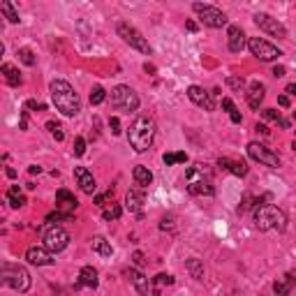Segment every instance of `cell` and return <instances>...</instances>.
<instances>
[{
	"instance_id": "obj_53",
	"label": "cell",
	"mask_w": 296,
	"mask_h": 296,
	"mask_svg": "<svg viewBox=\"0 0 296 296\" xmlns=\"http://www.w3.org/2000/svg\"><path fill=\"white\" fill-rule=\"evenodd\" d=\"M0 28H3V21H0Z\"/></svg>"
},
{
	"instance_id": "obj_39",
	"label": "cell",
	"mask_w": 296,
	"mask_h": 296,
	"mask_svg": "<svg viewBox=\"0 0 296 296\" xmlns=\"http://www.w3.org/2000/svg\"><path fill=\"white\" fill-rule=\"evenodd\" d=\"M72 215L70 213H63V211H56V213H49L46 215V222H58V220H70Z\"/></svg>"
},
{
	"instance_id": "obj_1",
	"label": "cell",
	"mask_w": 296,
	"mask_h": 296,
	"mask_svg": "<svg viewBox=\"0 0 296 296\" xmlns=\"http://www.w3.org/2000/svg\"><path fill=\"white\" fill-rule=\"evenodd\" d=\"M51 100H54L56 109L61 111L63 116H77L81 111V100L74 93V88L63 79H56L51 83Z\"/></svg>"
},
{
	"instance_id": "obj_48",
	"label": "cell",
	"mask_w": 296,
	"mask_h": 296,
	"mask_svg": "<svg viewBox=\"0 0 296 296\" xmlns=\"http://www.w3.org/2000/svg\"><path fill=\"white\" fill-rule=\"evenodd\" d=\"M28 171H30V174H42V167H37V165H30V167H28Z\"/></svg>"
},
{
	"instance_id": "obj_13",
	"label": "cell",
	"mask_w": 296,
	"mask_h": 296,
	"mask_svg": "<svg viewBox=\"0 0 296 296\" xmlns=\"http://www.w3.org/2000/svg\"><path fill=\"white\" fill-rule=\"evenodd\" d=\"M187 97H190L197 107H202V109H206V111H213L215 109L213 100H211V93H206L202 86H190V88H187Z\"/></svg>"
},
{
	"instance_id": "obj_2",
	"label": "cell",
	"mask_w": 296,
	"mask_h": 296,
	"mask_svg": "<svg viewBox=\"0 0 296 296\" xmlns=\"http://www.w3.org/2000/svg\"><path fill=\"white\" fill-rule=\"evenodd\" d=\"M153 139H155V121L151 116H139L137 121L130 125V130H127V141L137 153L148 151Z\"/></svg>"
},
{
	"instance_id": "obj_40",
	"label": "cell",
	"mask_w": 296,
	"mask_h": 296,
	"mask_svg": "<svg viewBox=\"0 0 296 296\" xmlns=\"http://www.w3.org/2000/svg\"><path fill=\"white\" fill-rule=\"evenodd\" d=\"M83 153H86V139L79 137L77 141H74V155H77V158H81Z\"/></svg>"
},
{
	"instance_id": "obj_49",
	"label": "cell",
	"mask_w": 296,
	"mask_h": 296,
	"mask_svg": "<svg viewBox=\"0 0 296 296\" xmlns=\"http://www.w3.org/2000/svg\"><path fill=\"white\" fill-rule=\"evenodd\" d=\"M5 174H7V178H17V169H12V167H7Z\"/></svg>"
},
{
	"instance_id": "obj_41",
	"label": "cell",
	"mask_w": 296,
	"mask_h": 296,
	"mask_svg": "<svg viewBox=\"0 0 296 296\" xmlns=\"http://www.w3.org/2000/svg\"><path fill=\"white\" fill-rule=\"evenodd\" d=\"M109 199H114V190H107L105 194H100V197H95V204H97V206H105V204L109 202Z\"/></svg>"
},
{
	"instance_id": "obj_28",
	"label": "cell",
	"mask_w": 296,
	"mask_h": 296,
	"mask_svg": "<svg viewBox=\"0 0 296 296\" xmlns=\"http://www.w3.org/2000/svg\"><path fill=\"white\" fill-rule=\"evenodd\" d=\"M169 285H174V275H169V273H160V275H155L153 278V294L158 296L160 294V289L162 287H169Z\"/></svg>"
},
{
	"instance_id": "obj_52",
	"label": "cell",
	"mask_w": 296,
	"mask_h": 296,
	"mask_svg": "<svg viewBox=\"0 0 296 296\" xmlns=\"http://www.w3.org/2000/svg\"><path fill=\"white\" fill-rule=\"evenodd\" d=\"M5 54V46H3V42H0V56Z\"/></svg>"
},
{
	"instance_id": "obj_45",
	"label": "cell",
	"mask_w": 296,
	"mask_h": 296,
	"mask_svg": "<svg viewBox=\"0 0 296 296\" xmlns=\"http://www.w3.org/2000/svg\"><path fill=\"white\" fill-rule=\"evenodd\" d=\"M273 77H285V67L275 65V67H273Z\"/></svg>"
},
{
	"instance_id": "obj_17",
	"label": "cell",
	"mask_w": 296,
	"mask_h": 296,
	"mask_svg": "<svg viewBox=\"0 0 296 296\" xmlns=\"http://www.w3.org/2000/svg\"><path fill=\"white\" fill-rule=\"evenodd\" d=\"M125 278L130 280L132 285H134V289H137L139 294H148V289H151V280H148L139 269H127L125 271Z\"/></svg>"
},
{
	"instance_id": "obj_21",
	"label": "cell",
	"mask_w": 296,
	"mask_h": 296,
	"mask_svg": "<svg viewBox=\"0 0 296 296\" xmlns=\"http://www.w3.org/2000/svg\"><path fill=\"white\" fill-rule=\"evenodd\" d=\"M0 74H3V79H5L7 83H10L12 88H17V86H21V72L17 70V67L12 65V63H5V65H0Z\"/></svg>"
},
{
	"instance_id": "obj_3",
	"label": "cell",
	"mask_w": 296,
	"mask_h": 296,
	"mask_svg": "<svg viewBox=\"0 0 296 296\" xmlns=\"http://www.w3.org/2000/svg\"><path fill=\"white\" fill-rule=\"evenodd\" d=\"M0 285L10 287V289L19 291V294H26L30 289V285H33V280H30V273L19 264L0 262Z\"/></svg>"
},
{
	"instance_id": "obj_34",
	"label": "cell",
	"mask_w": 296,
	"mask_h": 296,
	"mask_svg": "<svg viewBox=\"0 0 296 296\" xmlns=\"http://www.w3.org/2000/svg\"><path fill=\"white\" fill-rule=\"evenodd\" d=\"M17 56H19V61H21L23 65H28V67H33L35 63H37V58H35V54L30 49H19Z\"/></svg>"
},
{
	"instance_id": "obj_50",
	"label": "cell",
	"mask_w": 296,
	"mask_h": 296,
	"mask_svg": "<svg viewBox=\"0 0 296 296\" xmlns=\"http://www.w3.org/2000/svg\"><path fill=\"white\" fill-rule=\"evenodd\" d=\"M185 26H187V30H190V33H194V30H197V23H194V21H187Z\"/></svg>"
},
{
	"instance_id": "obj_14",
	"label": "cell",
	"mask_w": 296,
	"mask_h": 296,
	"mask_svg": "<svg viewBox=\"0 0 296 296\" xmlns=\"http://www.w3.org/2000/svg\"><path fill=\"white\" fill-rule=\"evenodd\" d=\"M26 259L30 264H35V266H49V264H54V257H51V253L46 250V248H28L26 250Z\"/></svg>"
},
{
	"instance_id": "obj_51",
	"label": "cell",
	"mask_w": 296,
	"mask_h": 296,
	"mask_svg": "<svg viewBox=\"0 0 296 296\" xmlns=\"http://www.w3.org/2000/svg\"><path fill=\"white\" fill-rule=\"evenodd\" d=\"M294 90H296V86H294V83H289V86H287V93L294 95Z\"/></svg>"
},
{
	"instance_id": "obj_31",
	"label": "cell",
	"mask_w": 296,
	"mask_h": 296,
	"mask_svg": "<svg viewBox=\"0 0 296 296\" xmlns=\"http://www.w3.org/2000/svg\"><path fill=\"white\" fill-rule=\"evenodd\" d=\"M262 116L264 118H266V121H273V123H278L280 127H289V121H285V118H282V116H280V111H275V109H264L262 111Z\"/></svg>"
},
{
	"instance_id": "obj_23",
	"label": "cell",
	"mask_w": 296,
	"mask_h": 296,
	"mask_svg": "<svg viewBox=\"0 0 296 296\" xmlns=\"http://www.w3.org/2000/svg\"><path fill=\"white\" fill-rule=\"evenodd\" d=\"M132 176H134V183H137V187H141V190H146V187L153 183V174H151V169H148V167H143V165L134 167Z\"/></svg>"
},
{
	"instance_id": "obj_44",
	"label": "cell",
	"mask_w": 296,
	"mask_h": 296,
	"mask_svg": "<svg viewBox=\"0 0 296 296\" xmlns=\"http://www.w3.org/2000/svg\"><path fill=\"white\" fill-rule=\"evenodd\" d=\"M132 262L137 264V266H146V259H143L141 253H134V255H132Z\"/></svg>"
},
{
	"instance_id": "obj_4",
	"label": "cell",
	"mask_w": 296,
	"mask_h": 296,
	"mask_svg": "<svg viewBox=\"0 0 296 296\" xmlns=\"http://www.w3.org/2000/svg\"><path fill=\"white\" fill-rule=\"evenodd\" d=\"M187 178V192L190 194H206V197H213L215 187L211 181V171L206 169V165H192L185 171Z\"/></svg>"
},
{
	"instance_id": "obj_20",
	"label": "cell",
	"mask_w": 296,
	"mask_h": 296,
	"mask_svg": "<svg viewBox=\"0 0 296 296\" xmlns=\"http://www.w3.org/2000/svg\"><path fill=\"white\" fill-rule=\"evenodd\" d=\"M218 167H222L225 171H231L234 176H245L248 174V165L245 162H238V160H229V158H220L218 160Z\"/></svg>"
},
{
	"instance_id": "obj_36",
	"label": "cell",
	"mask_w": 296,
	"mask_h": 296,
	"mask_svg": "<svg viewBox=\"0 0 296 296\" xmlns=\"http://www.w3.org/2000/svg\"><path fill=\"white\" fill-rule=\"evenodd\" d=\"M107 97V90L102 86H95L93 90H90V105H102Z\"/></svg>"
},
{
	"instance_id": "obj_6",
	"label": "cell",
	"mask_w": 296,
	"mask_h": 296,
	"mask_svg": "<svg viewBox=\"0 0 296 296\" xmlns=\"http://www.w3.org/2000/svg\"><path fill=\"white\" fill-rule=\"evenodd\" d=\"M111 107L118 111H137L139 109V95L130 86H116L111 90Z\"/></svg>"
},
{
	"instance_id": "obj_32",
	"label": "cell",
	"mask_w": 296,
	"mask_h": 296,
	"mask_svg": "<svg viewBox=\"0 0 296 296\" xmlns=\"http://www.w3.org/2000/svg\"><path fill=\"white\" fill-rule=\"evenodd\" d=\"M185 266H187V271L192 273V278H194V280H204V266H202V262H199V259H194V257L187 259Z\"/></svg>"
},
{
	"instance_id": "obj_46",
	"label": "cell",
	"mask_w": 296,
	"mask_h": 296,
	"mask_svg": "<svg viewBox=\"0 0 296 296\" xmlns=\"http://www.w3.org/2000/svg\"><path fill=\"white\" fill-rule=\"evenodd\" d=\"M278 105L280 107H289V97H287V95H280V97H278Z\"/></svg>"
},
{
	"instance_id": "obj_12",
	"label": "cell",
	"mask_w": 296,
	"mask_h": 296,
	"mask_svg": "<svg viewBox=\"0 0 296 296\" xmlns=\"http://www.w3.org/2000/svg\"><path fill=\"white\" fill-rule=\"evenodd\" d=\"M255 26H257L259 30H264V33L273 35V37H280V39H285V37H287V28L282 26L278 19L269 17V14H264V12L255 14Z\"/></svg>"
},
{
	"instance_id": "obj_22",
	"label": "cell",
	"mask_w": 296,
	"mask_h": 296,
	"mask_svg": "<svg viewBox=\"0 0 296 296\" xmlns=\"http://www.w3.org/2000/svg\"><path fill=\"white\" fill-rule=\"evenodd\" d=\"M243 46H245V35L238 26H229V51L234 54H241Z\"/></svg>"
},
{
	"instance_id": "obj_5",
	"label": "cell",
	"mask_w": 296,
	"mask_h": 296,
	"mask_svg": "<svg viewBox=\"0 0 296 296\" xmlns=\"http://www.w3.org/2000/svg\"><path fill=\"white\" fill-rule=\"evenodd\" d=\"M255 225H257L259 231H269V229L285 231L287 215L280 209L271 206V204H264V206H257V211H255Z\"/></svg>"
},
{
	"instance_id": "obj_42",
	"label": "cell",
	"mask_w": 296,
	"mask_h": 296,
	"mask_svg": "<svg viewBox=\"0 0 296 296\" xmlns=\"http://www.w3.org/2000/svg\"><path fill=\"white\" fill-rule=\"evenodd\" d=\"M109 127H111V134H121V121L118 118H109Z\"/></svg>"
},
{
	"instance_id": "obj_24",
	"label": "cell",
	"mask_w": 296,
	"mask_h": 296,
	"mask_svg": "<svg viewBox=\"0 0 296 296\" xmlns=\"http://www.w3.org/2000/svg\"><path fill=\"white\" fill-rule=\"evenodd\" d=\"M294 285H296V278H294V273H285V278L282 280H278V282H273V291L278 296H287V294H291V289H294Z\"/></svg>"
},
{
	"instance_id": "obj_37",
	"label": "cell",
	"mask_w": 296,
	"mask_h": 296,
	"mask_svg": "<svg viewBox=\"0 0 296 296\" xmlns=\"http://www.w3.org/2000/svg\"><path fill=\"white\" fill-rule=\"evenodd\" d=\"M46 127H49V132L54 134V139H56V141H63V139H65V132H63L61 127L56 125L54 121H49V123H46Z\"/></svg>"
},
{
	"instance_id": "obj_19",
	"label": "cell",
	"mask_w": 296,
	"mask_h": 296,
	"mask_svg": "<svg viewBox=\"0 0 296 296\" xmlns=\"http://www.w3.org/2000/svg\"><path fill=\"white\" fill-rule=\"evenodd\" d=\"M143 202H146V192L141 190V187H130L127 190V194H125V206L130 211H141V206H143Z\"/></svg>"
},
{
	"instance_id": "obj_25",
	"label": "cell",
	"mask_w": 296,
	"mask_h": 296,
	"mask_svg": "<svg viewBox=\"0 0 296 296\" xmlns=\"http://www.w3.org/2000/svg\"><path fill=\"white\" fill-rule=\"evenodd\" d=\"M79 287H97V271L93 266H83L79 273Z\"/></svg>"
},
{
	"instance_id": "obj_47",
	"label": "cell",
	"mask_w": 296,
	"mask_h": 296,
	"mask_svg": "<svg viewBox=\"0 0 296 296\" xmlns=\"http://www.w3.org/2000/svg\"><path fill=\"white\" fill-rule=\"evenodd\" d=\"M255 130H257V132H262L264 137H269V127H266V125H259V123H257V125H255Z\"/></svg>"
},
{
	"instance_id": "obj_11",
	"label": "cell",
	"mask_w": 296,
	"mask_h": 296,
	"mask_svg": "<svg viewBox=\"0 0 296 296\" xmlns=\"http://www.w3.org/2000/svg\"><path fill=\"white\" fill-rule=\"evenodd\" d=\"M248 155L255 160V162H262V165L271 167V169H278L280 167V158L271 151V148H266L264 143L259 141H250L248 143Z\"/></svg>"
},
{
	"instance_id": "obj_18",
	"label": "cell",
	"mask_w": 296,
	"mask_h": 296,
	"mask_svg": "<svg viewBox=\"0 0 296 296\" xmlns=\"http://www.w3.org/2000/svg\"><path fill=\"white\" fill-rule=\"evenodd\" d=\"M264 97H266V88H264V83H259V81L250 83V88H248V105H250V109H259Z\"/></svg>"
},
{
	"instance_id": "obj_8",
	"label": "cell",
	"mask_w": 296,
	"mask_h": 296,
	"mask_svg": "<svg viewBox=\"0 0 296 296\" xmlns=\"http://www.w3.org/2000/svg\"><path fill=\"white\" fill-rule=\"evenodd\" d=\"M116 30H118V35L123 37V42L130 44L132 49H137V51H141V54L151 56V51H153V49H151V44L146 42V37L139 33L137 28H132L130 23H118V26H116Z\"/></svg>"
},
{
	"instance_id": "obj_33",
	"label": "cell",
	"mask_w": 296,
	"mask_h": 296,
	"mask_svg": "<svg viewBox=\"0 0 296 296\" xmlns=\"http://www.w3.org/2000/svg\"><path fill=\"white\" fill-rule=\"evenodd\" d=\"M165 165L171 167V165H181V162H187V155L185 153H165L162 155Z\"/></svg>"
},
{
	"instance_id": "obj_38",
	"label": "cell",
	"mask_w": 296,
	"mask_h": 296,
	"mask_svg": "<svg viewBox=\"0 0 296 296\" xmlns=\"http://www.w3.org/2000/svg\"><path fill=\"white\" fill-rule=\"evenodd\" d=\"M227 86L234 88V90H238V93H241L243 88H245V81H243V79H238V77H227Z\"/></svg>"
},
{
	"instance_id": "obj_9",
	"label": "cell",
	"mask_w": 296,
	"mask_h": 296,
	"mask_svg": "<svg viewBox=\"0 0 296 296\" xmlns=\"http://www.w3.org/2000/svg\"><path fill=\"white\" fill-rule=\"evenodd\" d=\"M192 10H194V12L199 14V17H202L204 26H209V28H222V26H227L225 12L218 10V7H213V5H202V3H194V5H192Z\"/></svg>"
},
{
	"instance_id": "obj_35",
	"label": "cell",
	"mask_w": 296,
	"mask_h": 296,
	"mask_svg": "<svg viewBox=\"0 0 296 296\" xmlns=\"http://www.w3.org/2000/svg\"><path fill=\"white\" fill-rule=\"evenodd\" d=\"M121 213H123L121 206H118V204H111L109 209L102 211V218H105L107 222H111V220H118V218H121Z\"/></svg>"
},
{
	"instance_id": "obj_16",
	"label": "cell",
	"mask_w": 296,
	"mask_h": 296,
	"mask_svg": "<svg viewBox=\"0 0 296 296\" xmlns=\"http://www.w3.org/2000/svg\"><path fill=\"white\" fill-rule=\"evenodd\" d=\"M74 176H77V181H79V187H81L86 194H93V192L97 190L93 174H90L86 167H74Z\"/></svg>"
},
{
	"instance_id": "obj_7",
	"label": "cell",
	"mask_w": 296,
	"mask_h": 296,
	"mask_svg": "<svg viewBox=\"0 0 296 296\" xmlns=\"http://www.w3.org/2000/svg\"><path fill=\"white\" fill-rule=\"evenodd\" d=\"M248 49H250V54H253L255 58H259L262 63L278 61L280 56H282V51H280L278 46H273V44L266 42L264 37H250L248 39Z\"/></svg>"
},
{
	"instance_id": "obj_27",
	"label": "cell",
	"mask_w": 296,
	"mask_h": 296,
	"mask_svg": "<svg viewBox=\"0 0 296 296\" xmlns=\"http://www.w3.org/2000/svg\"><path fill=\"white\" fill-rule=\"evenodd\" d=\"M7 199H10V206H12V209H21V206H26V197L21 194L19 185H12L10 190H7Z\"/></svg>"
},
{
	"instance_id": "obj_43",
	"label": "cell",
	"mask_w": 296,
	"mask_h": 296,
	"mask_svg": "<svg viewBox=\"0 0 296 296\" xmlns=\"http://www.w3.org/2000/svg\"><path fill=\"white\" fill-rule=\"evenodd\" d=\"M26 107H28V109H37V111H44V109H46V105H42V102H35V100H28Z\"/></svg>"
},
{
	"instance_id": "obj_10",
	"label": "cell",
	"mask_w": 296,
	"mask_h": 296,
	"mask_svg": "<svg viewBox=\"0 0 296 296\" xmlns=\"http://www.w3.org/2000/svg\"><path fill=\"white\" fill-rule=\"evenodd\" d=\"M70 245V234L63 227H49L44 231V248L49 253H63Z\"/></svg>"
},
{
	"instance_id": "obj_30",
	"label": "cell",
	"mask_w": 296,
	"mask_h": 296,
	"mask_svg": "<svg viewBox=\"0 0 296 296\" xmlns=\"http://www.w3.org/2000/svg\"><path fill=\"white\" fill-rule=\"evenodd\" d=\"M0 10H3V14H5V19L10 23H19V21H21V19H19V12L14 10V5H12L10 0H3V3H0Z\"/></svg>"
},
{
	"instance_id": "obj_29",
	"label": "cell",
	"mask_w": 296,
	"mask_h": 296,
	"mask_svg": "<svg viewBox=\"0 0 296 296\" xmlns=\"http://www.w3.org/2000/svg\"><path fill=\"white\" fill-rule=\"evenodd\" d=\"M222 109L227 111V114H229V118H231V123H236V125H238V123L243 121V116H241V111L236 109V105L234 102H231L229 97H225L222 100Z\"/></svg>"
},
{
	"instance_id": "obj_15",
	"label": "cell",
	"mask_w": 296,
	"mask_h": 296,
	"mask_svg": "<svg viewBox=\"0 0 296 296\" xmlns=\"http://www.w3.org/2000/svg\"><path fill=\"white\" fill-rule=\"evenodd\" d=\"M77 206H79V202L70 190H58V194H56V209L72 215L74 211H77Z\"/></svg>"
},
{
	"instance_id": "obj_26",
	"label": "cell",
	"mask_w": 296,
	"mask_h": 296,
	"mask_svg": "<svg viewBox=\"0 0 296 296\" xmlns=\"http://www.w3.org/2000/svg\"><path fill=\"white\" fill-rule=\"evenodd\" d=\"M90 245H93V250L97 255H102V257H111V253H114V248H111V243L107 241L105 236H95Z\"/></svg>"
}]
</instances>
